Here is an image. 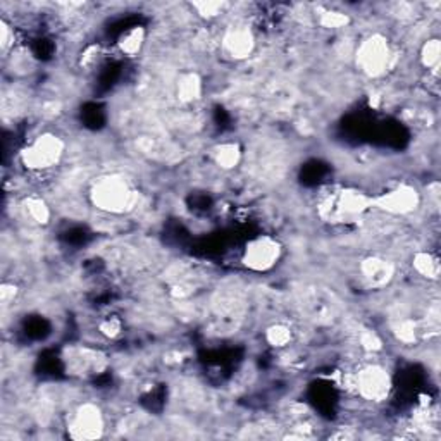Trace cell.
I'll return each mask as SVG.
<instances>
[{
    "instance_id": "6da1fadb",
    "label": "cell",
    "mask_w": 441,
    "mask_h": 441,
    "mask_svg": "<svg viewBox=\"0 0 441 441\" xmlns=\"http://www.w3.org/2000/svg\"><path fill=\"white\" fill-rule=\"evenodd\" d=\"M90 200L102 212L125 214L137 205L138 192L125 176L105 175L93 181Z\"/></svg>"
},
{
    "instance_id": "7a4b0ae2",
    "label": "cell",
    "mask_w": 441,
    "mask_h": 441,
    "mask_svg": "<svg viewBox=\"0 0 441 441\" xmlns=\"http://www.w3.org/2000/svg\"><path fill=\"white\" fill-rule=\"evenodd\" d=\"M66 143L56 133H42L21 150V162L28 171L45 172L59 166L64 157Z\"/></svg>"
},
{
    "instance_id": "3957f363",
    "label": "cell",
    "mask_w": 441,
    "mask_h": 441,
    "mask_svg": "<svg viewBox=\"0 0 441 441\" xmlns=\"http://www.w3.org/2000/svg\"><path fill=\"white\" fill-rule=\"evenodd\" d=\"M391 61H393V51L385 35L374 33L368 38L358 43L356 52L357 68L360 69L365 76L379 78L390 69Z\"/></svg>"
},
{
    "instance_id": "277c9868",
    "label": "cell",
    "mask_w": 441,
    "mask_h": 441,
    "mask_svg": "<svg viewBox=\"0 0 441 441\" xmlns=\"http://www.w3.org/2000/svg\"><path fill=\"white\" fill-rule=\"evenodd\" d=\"M283 245L271 234H259L247 242L242 254V264L252 273H269L281 261Z\"/></svg>"
},
{
    "instance_id": "5b68a950",
    "label": "cell",
    "mask_w": 441,
    "mask_h": 441,
    "mask_svg": "<svg viewBox=\"0 0 441 441\" xmlns=\"http://www.w3.org/2000/svg\"><path fill=\"white\" fill-rule=\"evenodd\" d=\"M105 415L100 407L93 402L78 405L68 419V435L71 440L90 441L104 436Z\"/></svg>"
},
{
    "instance_id": "8992f818",
    "label": "cell",
    "mask_w": 441,
    "mask_h": 441,
    "mask_svg": "<svg viewBox=\"0 0 441 441\" xmlns=\"http://www.w3.org/2000/svg\"><path fill=\"white\" fill-rule=\"evenodd\" d=\"M353 386L357 395L368 402H385L393 388L388 369L381 364H365L353 374Z\"/></svg>"
},
{
    "instance_id": "52a82bcc",
    "label": "cell",
    "mask_w": 441,
    "mask_h": 441,
    "mask_svg": "<svg viewBox=\"0 0 441 441\" xmlns=\"http://www.w3.org/2000/svg\"><path fill=\"white\" fill-rule=\"evenodd\" d=\"M374 207V197L358 190L347 188L338 192L335 197L326 200L323 205V216L331 221L352 219L356 216H362L369 209Z\"/></svg>"
},
{
    "instance_id": "ba28073f",
    "label": "cell",
    "mask_w": 441,
    "mask_h": 441,
    "mask_svg": "<svg viewBox=\"0 0 441 441\" xmlns=\"http://www.w3.org/2000/svg\"><path fill=\"white\" fill-rule=\"evenodd\" d=\"M420 204V193L409 183H400L388 192L374 197V207L391 216H407L415 212Z\"/></svg>"
},
{
    "instance_id": "9c48e42d",
    "label": "cell",
    "mask_w": 441,
    "mask_h": 441,
    "mask_svg": "<svg viewBox=\"0 0 441 441\" xmlns=\"http://www.w3.org/2000/svg\"><path fill=\"white\" fill-rule=\"evenodd\" d=\"M222 51L226 56L233 61L247 59L254 52L255 36L252 30L245 24H237V26L226 30L221 40Z\"/></svg>"
},
{
    "instance_id": "30bf717a",
    "label": "cell",
    "mask_w": 441,
    "mask_h": 441,
    "mask_svg": "<svg viewBox=\"0 0 441 441\" xmlns=\"http://www.w3.org/2000/svg\"><path fill=\"white\" fill-rule=\"evenodd\" d=\"M360 274L373 288L386 286L395 274V266L383 257H368L360 264Z\"/></svg>"
},
{
    "instance_id": "8fae6325",
    "label": "cell",
    "mask_w": 441,
    "mask_h": 441,
    "mask_svg": "<svg viewBox=\"0 0 441 441\" xmlns=\"http://www.w3.org/2000/svg\"><path fill=\"white\" fill-rule=\"evenodd\" d=\"M119 51L128 57H135L142 52L143 45H145V30L143 26H133L126 33H123L119 38Z\"/></svg>"
},
{
    "instance_id": "7c38bea8",
    "label": "cell",
    "mask_w": 441,
    "mask_h": 441,
    "mask_svg": "<svg viewBox=\"0 0 441 441\" xmlns=\"http://www.w3.org/2000/svg\"><path fill=\"white\" fill-rule=\"evenodd\" d=\"M412 266H414L415 273L422 278L430 279V281H435V279L440 278V259L436 257L435 254L431 252H417L414 255V261H412Z\"/></svg>"
},
{
    "instance_id": "4fadbf2b",
    "label": "cell",
    "mask_w": 441,
    "mask_h": 441,
    "mask_svg": "<svg viewBox=\"0 0 441 441\" xmlns=\"http://www.w3.org/2000/svg\"><path fill=\"white\" fill-rule=\"evenodd\" d=\"M242 159V150L237 143H222L221 147H217V150L214 152V160L216 164L222 169H233L238 166Z\"/></svg>"
},
{
    "instance_id": "5bb4252c",
    "label": "cell",
    "mask_w": 441,
    "mask_h": 441,
    "mask_svg": "<svg viewBox=\"0 0 441 441\" xmlns=\"http://www.w3.org/2000/svg\"><path fill=\"white\" fill-rule=\"evenodd\" d=\"M441 61V43L438 38L426 40L420 48V63L427 71H436Z\"/></svg>"
},
{
    "instance_id": "9a60e30c",
    "label": "cell",
    "mask_w": 441,
    "mask_h": 441,
    "mask_svg": "<svg viewBox=\"0 0 441 441\" xmlns=\"http://www.w3.org/2000/svg\"><path fill=\"white\" fill-rule=\"evenodd\" d=\"M24 210H26V216L36 224H47L51 219V209L40 197H30L24 202Z\"/></svg>"
},
{
    "instance_id": "2e32d148",
    "label": "cell",
    "mask_w": 441,
    "mask_h": 441,
    "mask_svg": "<svg viewBox=\"0 0 441 441\" xmlns=\"http://www.w3.org/2000/svg\"><path fill=\"white\" fill-rule=\"evenodd\" d=\"M294 333L286 324H273L266 329V340L271 347L284 348L291 343Z\"/></svg>"
},
{
    "instance_id": "e0dca14e",
    "label": "cell",
    "mask_w": 441,
    "mask_h": 441,
    "mask_svg": "<svg viewBox=\"0 0 441 441\" xmlns=\"http://www.w3.org/2000/svg\"><path fill=\"white\" fill-rule=\"evenodd\" d=\"M202 92V83L197 74H185L178 81V95L181 100L192 102L199 98Z\"/></svg>"
},
{
    "instance_id": "ac0fdd59",
    "label": "cell",
    "mask_w": 441,
    "mask_h": 441,
    "mask_svg": "<svg viewBox=\"0 0 441 441\" xmlns=\"http://www.w3.org/2000/svg\"><path fill=\"white\" fill-rule=\"evenodd\" d=\"M319 23L323 24L324 28H329V30H338V28H343L348 24V16L343 14V12H336V11H326L321 14Z\"/></svg>"
},
{
    "instance_id": "d6986e66",
    "label": "cell",
    "mask_w": 441,
    "mask_h": 441,
    "mask_svg": "<svg viewBox=\"0 0 441 441\" xmlns=\"http://www.w3.org/2000/svg\"><path fill=\"white\" fill-rule=\"evenodd\" d=\"M98 329H100L102 335L107 338H116L121 335L123 323H121V319H118L116 316H109V317H105L100 324H98Z\"/></svg>"
},
{
    "instance_id": "ffe728a7",
    "label": "cell",
    "mask_w": 441,
    "mask_h": 441,
    "mask_svg": "<svg viewBox=\"0 0 441 441\" xmlns=\"http://www.w3.org/2000/svg\"><path fill=\"white\" fill-rule=\"evenodd\" d=\"M193 7H195V9L199 11V14L204 16V18H216V16L222 14L226 4L224 2H197V4H193Z\"/></svg>"
},
{
    "instance_id": "44dd1931",
    "label": "cell",
    "mask_w": 441,
    "mask_h": 441,
    "mask_svg": "<svg viewBox=\"0 0 441 441\" xmlns=\"http://www.w3.org/2000/svg\"><path fill=\"white\" fill-rule=\"evenodd\" d=\"M360 347L368 350V352H378V350H381L383 347L381 338H379L374 331L368 329V331H364L360 335Z\"/></svg>"
}]
</instances>
